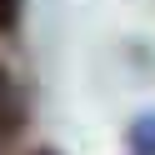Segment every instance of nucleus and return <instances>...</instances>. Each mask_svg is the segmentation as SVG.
Here are the masks:
<instances>
[{
    "mask_svg": "<svg viewBox=\"0 0 155 155\" xmlns=\"http://www.w3.org/2000/svg\"><path fill=\"white\" fill-rule=\"evenodd\" d=\"M130 140H135V150H140V155H155V120L135 125V135H130Z\"/></svg>",
    "mask_w": 155,
    "mask_h": 155,
    "instance_id": "f257e3e1",
    "label": "nucleus"
},
{
    "mask_svg": "<svg viewBox=\"0 0 155 155\" xmlns=\"http://www.w3.org/2000/svg\"><path fill=\"white\" fill-rule=\"evenodd\" d=\"M20 20V0H0V30H15Z\"/></svg>",
    "mask_w": 155,
    "mask_h": 155,
    "instance_id": "f03ea898",
    "label": "nucleus"
},
{
    "mask_svg": "<svg viewBox=\"0 0 155 155\" xmlns=\"http://www.w3.org/2000/svg\"><path fill=\"white\" fill-rule=\"evenodd\" d=\"M35 155H55V150H35Z\"/></svg>",
    "mask_w": 155,
    "mask_h": 155,
    "instance_id": "7ed1b4c3",
    "label": "nucleus"
}]
</instances>
